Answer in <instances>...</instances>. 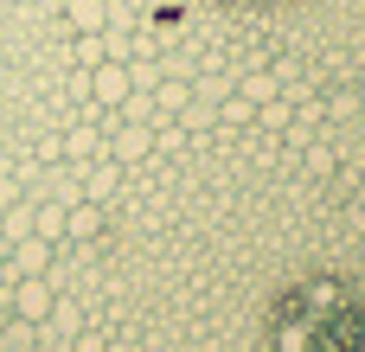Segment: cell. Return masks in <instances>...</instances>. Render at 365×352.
I'll use <instances>...</instances> for the list:
<instances>
[{"label":"cell","instance_id":"obj_1","mask_svg":"<svg viewBox=\"0 0 365 352\" xmlns=\"http://www.w3.org/2000/svg\"><path fill=\"white\" fill-rule=\"evenodd\" d=\"M6 314L13 321H26V327H45L51 321V308H58V295H51V282L45 276H6Z\"/></svg>","mask_w":365,"mask_h":352},{"label":"cell","instance_id":"obj_2","mask_svg":"<svg viewBox=\"0 0 365 352\" xmlns=\"http://www.w3.org/2000/svg\"><path fill=\"white\" fill-rule=\"evenodd\" d=\"M128 90H135V77H128V64H122V58L90 64V96H96L103 109H122V103H128Z\"/></svg>","mask_w":365,"mask_h":352},{"label":"cell","instance_id":"obj_3","mask_svg":"<svg viewBox=\"0 0 365 352\" xmlns=\"http://www.w3.org/2000/svg\"><path fill=\"white\" fill-rule=\"evenodd\" d=\"M154 141H160V135H154L148 122H115V135L103 141V154H109L115 167H128V160H141V154H154Z\"/></svg>","mask_w":365,"mask_h":352},{"label":"cell","instance_id":"obj_4","mask_svg":"<svg viewBox=\"0 0 365 352\" xmlns=\"http://www.w3.org/2000/svg\"><path fill=\"white\" fill-rule=\"evenodd\" d=\"M51 250L58 244H45V237H19V244L0 250V263H6V276H45L51 269Z\"/></svg>","mask_w":365,"mask_h":352},{"label":"cell","instance_id":"obj_5","mask_svg":"<svg viewBox=\"0 0 365 352\" xmlns=\"http://www.w3.org/2000/svg\"><path fill=\"white\" fill-rule=\"evenodd\" d=\"M115 180H122V167H115V160L103 154V160H96V167H90V173L77 180V186H83V199H90V205H103V199L115 192Z\"/></svg>","mask_w":365,"mask_h":352},{"label":"cell","instance_id":"obj_6","mask_svg":"<svg viewBox=\"0 0 365 352\" xmlns=\"http://www.w3.org/2000/svg\"><path fill=\"white\" fill-rule=\"evenodd\" d=\"M64 19H71V32H103L109 26V6L103 0H64Z\"/></svg>","mask_w":365,"mask_h":352},{"label":"cell","instance_id":"obj_7","mask_svg":"<svg viewBox=\"0 0 365 352\" xmlns=\"http://www.w3.org/2000/svg\"><path fill=\"white\" fill-rule=\"evenodd\" d=\"M154 109H160V115H180V109H192V90L160 77V83H154Z\"/></svg>","mask_w":365,"mask_h":352},{"label":"cell","instance_id":"obj_8","mask_svg":"<svg viewBox=\"0 0 365 352\" xmlns=\"http://www.w3.org/2000/svg\"><path fill=\"white\" fill-rule=\"evenodd\" d=\"M64 154H71V160H90V154H103L96 128H71V135H64Z\"/></svg>","mask_w":365,"mask_h":352},{"label":"cell","instance_id":"obj_9","mask_svg":"<svg viewBox=\"0 0 365 352\" xmlns=\"http://www.w3.org/2000/svg\"><path fill=\"white\" fill-rule=\"evenodd\" d=\"M77 58L83 64H103L109 58V32H77Z\"/></svg>","mask_w":365,"mask_h":352},{"label":"cell","instance_id":"obj_10","mask_svg":"<svg viewBox=\"0 0 365 352\" xmlns=\"http://www.w3.org/2000/svg\"><path fill=\"white\" fill-rule=\"evenodd\" d=\"M13 199H19V186H13V180H6V173H0V212H6V205H13Z\"/></svg>","mask_w":365,"mask_h":352},{"label":"cell","instance_id":"obj_11","mask_svg":"<svg viewBox=\"0 0 365 352\" xmlns=\"http://www.w3.org/2000/svg\"><path fill=\"white\" fill-rule=\"evenodd\" d=\"M0 289H6V263H0Z\"/></svg>","mask_w":365,"mask_h":352}]
</instances>
